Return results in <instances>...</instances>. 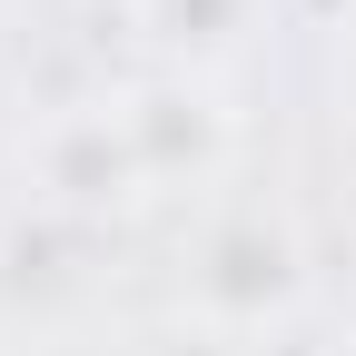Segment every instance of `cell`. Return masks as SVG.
Here are the masks:
<instances>
[{"label":"cell","mask_w":356,"mask_h":356,"mask_svg":"<svg viewBox=\"0 0 356 356\" xmlns=\"http://www.w3.org/2000/svg\"><path fill=\"white\" fill-rule=\"evenodd\" d=\"M30 188L40 208H60V218H109L149 188V159H139V129H129V109L109 99H79V109H50L30 129Z\"/></svg>","instance_id":"obj_1"},{"label":"cell","mask_w":356,"mask_h":356,"mask_svg":"<svg viewBox=\"0 0 356 356\" xmlns=\"http://www.w3.org/2000/svg\"><path fill=\"white\" fill-rule=\"evenodd\" d=\"M307 287V248L287 218H267V208H228V218H208L198 248H188V297L208 307L218 327H267V317H287Z\"/></svg>","instance_id":"obj_2"},{"label":"cell","mask_w":356,"mask_h":356,"mask_svg":"<svg viewBox=\"0 0 356 356\" xmlns=\"http://www.w3.org/2000/svg\"><path fill=\"white\" fill-rule=\"evenodd\" d=\"M129 109V129H139V159H149V178H178V168H208L218 159V109L198 99L188 79H168V89H139V99H119Z\"/></svg>","instance_id":"obj_3"},{"label":"cell","mask_w":356,"mask_h":356,"mask_svg":"<svg viewBox=\"0 0 356 356\" xmlns=\"http://www.w3.org/2000/svg\"><path fill=\"white\" fill-rule=\"evenodd\" d=\"M149 40L168 60H188V70H208V60H228L238 40H248V0H149Z\"/></svg>","instance_id":"obj_4"},{"label":"cell","mask_w":356,"mask_h":356,"mask_svg":"<svg viewBox=\"0 0 356 356\" xmlns=\"http://www.w3.org/2000/svg\"><path fill=\"white\" fill-rule=\"evenodd\" d=\"M337 50H346V70H356V0H346V20H337Z\"/></svg>","instance_id":"obj_5"},{"label":"cell","mask_w":356,"mask_h":356,"mask_svg":"<svg viewBox=\"0 0 356 356\" xmlns=\"http://www.w3.org/2000/svg\"><path fill=\"white\" fill-rule=\"evenodd\" d=\"M139 10H149V0H139Z\"/></svg>","instance_id":"obj_6"}]
</instances>
